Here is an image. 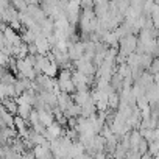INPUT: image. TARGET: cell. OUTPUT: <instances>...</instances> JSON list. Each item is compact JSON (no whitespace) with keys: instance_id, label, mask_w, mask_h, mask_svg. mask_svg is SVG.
<instances>
[{"instance_id":"cell-1","label":"cell","mask_w":159,"mask_h":159,"mask_svg":"<svg viewBox=\"0 0 159 159\" xmlns=\"http://www.w3.org/2000/svg\"><path fill=\"white\" fill-rule=\"evenodd\" d=\"M38 119H39V123H41L44 128H48V126L55 122L53 114H52V111H48V109H41V111H38Z\"/></svg>"},{"instance_id":"cell-2","label":"cell","mask_w":159,"mask_h":159,"mask_svg":"<svg viewBox=\"0 0 159 159\" xmlns=\"http://www.w3.org/2000/svg\"><path fill=\"white\" fill-rule=\"evenodd\" d=\"M0 105L3 106V109L11 114V116H16L17 114V103L14 102V98H3L2 102H0Z\"/></svg>"}]
</instances>
